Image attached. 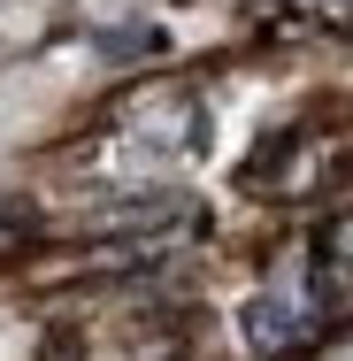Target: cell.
Returning <instances> with one entry per match:
<instances>
[{
    "instance_id": "1",
    "label": "cell",
    "mask_w": 353,
    "mask_h": 361,
    "mask_svg": "<svg viewBox=\"0 0 353 361\" xmlns=\"http://www.w3.org/2000/svg\"><path fill=\"white\" fill-rule=\"evenodd\" d=\"M238 338H246V354H261V361L292 354V346H299V307L277 300V292L246 300V307H238Z\"/></svg>"
},
{
    "instance_id": "2",
    "label": "cell",
    "mask_w": 353,
    "mask_h": 361,
    "mask_svg": "<svg viewBox=\"0 0 353 361\" xmlns=\"http://www.w3.org/2000/svg\"><path fill=\"white\" fill-rule=\"evenodd\" d=\"M154 47H161L154 31H108V39H100V54H116V62H123V54H154Z\"/></svg>"
},
{
    "instance_id": "3",
    "label": "cell",
    "mask_w": 353,
    "mask_h": 361,
    "mask_svg": "<svg viewBox=\"0 0 353 361\" xmlns=\"http://www.w3.org/2000/svg\"><path fill=\"white\" fill-rule=\"evenodd\" d=\"M323 262H353V216L323 231Z\"/></svg>"
}]
</instances>
